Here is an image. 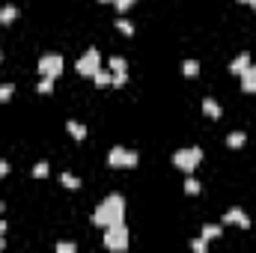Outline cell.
Returning a JSON list of instances; mask_svg holds the SVG:
<instances>
[{"label":"cell","mask_w":256,"mask_h":253,"mask_svg":"<svg viewBox=\"0 0 256 253\" xmlns=\"http://www.w3.org/2000/svg\"><path fill=\"white\" fill-rule=\"evenodd\" d=\"M9 173V161H0V179H3Z\"/></svg>","instance_id":"obj_28"},{"label":"cell","mask_w":256,"mask_h":253,"mask_svg":"<svg viewBox=\"0 0 256 253\" xmlns=\"http://www.w3.org/2000/svg\"><path fill=\"white\" fill-rule=\"evenodd\" d=\"M137 152L134 149H125V146H114L107 152V164L111 167H137Z\"/></svg>","instance_id":"obj_5"},{"label":"cell","mask_w":256,"mask_h":253,"mask_svg":"<svg viewBox=\"0 0 256 253\" xmlns=\"http://www.w3.org/2000/svg\"><path fill=\"white\" fill-rule=\"evenodd\" d=\"M93 224L101 227V230L125 224V200H122V194H107L93 211Z\"/></svg>","instance_id":"obj_1"},{"label":"cell","mask_w":256,"mask_h":253,"mask_svg":"<svg viewBox=\"0 0 256 253\" xmlns=\"http://www.w3.org/2000/svg\"><path fill=\"white\" fill-rule=\"evenodd\" d=\"M0 250H3V238H0Z\"/></svg>","instance_id":"obj_33"},{"label":"cell","mask_w":256,"mask_h":253,"mask_svg":"<svg viewBox=\"0 0 256 253\" xmlns=\"http://www.w3.org/2000/svg\"><path fill=\"white\" fill-rule=\"evenodd\" d=\"M75 69H78V75H84V78H93L95 71L101 69V54H98V48H87V51L78 57Z\"/></svg>","instance_id":"obj_3"},{"label":"cell","mask_w":256,"mask_h":253,"mask_svg":"<svg viewBox=\"0 0 256 253\" xmlns=\"http://www.w3.org/2000/svg\"><path fill=\"white\" fill-rule=\"evenodd\" d=\"M191 247H194L197 253H206V250H209V241H206V238L200 235V238H194V241H191Z\"/></svg>","instance_id":"obj_26"},{"label":"cell","mask_w":256,"mask_h":253,"mask_svg":"<svg viewBox=\"0 0 256 253\" xmlns=\"http://www.w3.org/2000/svg\"><path fill=\"white\" fill-rule=\"evenodd\" d=\"M116 30H119L122 36H134V24L125 21V18H116Z\"/></svg>","instance_id":"obj_19"},{"label":"cell","mask_w":256,"mask_h":253,"mask_svg":"<svg viewBox=\"0 0 256 253\" xmlns=\"http://www.w3.org/2000/svg\"><path fill=\"white\" fill-rule=\"evenodd\" d=\"M125 84H128V71H114L111 87H125Z\"/></svg>","instance_id":"obj_23"},{"label":"cell","mask_w":256,"mask_h":253,"mask_svg":"<svg viewBox=\"0 0 256 253\" xmlns=\"http://www.w3.org/2000/svg\"><path fill=\"white\" fill-rule=\"evenodd\" d=\"M224 224H235V227H241V230H250V218H247V211L238 208V206H233V208L224 214Z\"/></svg>","instance_id":"obj_7"},{"label":"cell","mask_w":256,"mask_h":253,"mask_svg":"<svg viewBox=\"0 0 256 253\" xmlns=\"http://www.w3.org/2000/svg\"><path fill=\"white\" fill-rule=\"evenodd\" d=\"M134 3H137V0H116V12L122 15V12H128V9H131Z\"/></svg>","instance_id":"obj_27"},{"label":"cell","mask_w":256,"mask_h":253,"mask_svg":"<svg viewBox=\"0 0 256 253\" xmlns=\"http://www.w3.org/2000/svg\"><path fill=\"white\" fill-rule=\"evenodd\" d=\"M60 182H63V188H69V191H78V188H81V179H75L71 173H60Z\"/></svg>","instance_id":"obj_15"},{"label":"cell","mask_w":256,"mask_h":253,"mask_svg":"<svg viewBox=\"0 0 256 253\" xmlns=\"http://www.w3.org/2000/svg\"><path fill=\"white\" fill-rule=\"evenodd\" d=\"M241 90L250 92V95L256 92V63H250V66L241 71Z\"/></svg>","instance_id":"obj_8"},{"label":"cell","mask_w":256,"mask_h":253,"mask_svg":"<svg viewBox=\"0 0 256 253\" xmlns=\"http://www.w3.org/2000/svg\"><path fill=\"white\" fill-rule=\"evenodd\" d=\"M200 107H203V114H206L209 119H217V116H221V104H217L214 98H203Z\"/></svg>","instance_id":"obj_9"},{"label":"cell","mask_w":256,"mask_h":253,"mask_svg":"<svg viewBox=\"0 0 256 253\" xmlns=\"http://www.w3.org/2000/svg\"><path fill=\"white\" fill-rule=\"evenodd\" d=\"M48 170H51V167H48V161H39V164L33 167V176H36V179H45V176H48Z\"/></svg>","instance_id":"obj_24"},{"label":"cell","mask_w":256,"mask_h":253,"mask_svg":"<svg viewBox=\"0 0 256 253\" xmlns=\"http://www.w3.org/2000/svg\"><path fill=\"white\" fill-rule=\"evenodd\" d=\"M3 235H6V221L0 218V238H3Z\"/></svg>","instance_id":"obj_29"},{"label":"cell","mask_w":256,"mask_h":253,"mask_svg":"<svg viewBox=\"0 0 256 253\" xmlns=\"http://www.w3.org/2000/svg\"><path fill=\"white\" fill-rule=\"evenodd\" d=\"M247 66H250V54H247V51H241V54L230 63V71H233V75H241V71H244Z\"/></svg>","instance_id":"obj_10"},{"label":"cell","mask_w":256,"mask_h":253,"mask_svg":"<svg viewBox=\"0 0 256 253\" xmlns=\"http://www.w3.org/2000/svg\"><path fill=\"white\" fill-rule=\"evenodd\" d=\"M200 191H203V185L197 182V179H191V176H188V179H185V194H188V197H197Z\"/></svg>","instance_id":"obj_18"},{"label":"cell","mask_w":256,"mask_h":253,"mask_svg":"<svg viewBox=\"0 0 256 253\" xmlns=\"http://www.w3.org/2000/svg\"><path fill=\"white\" fill-rule=\"evenodd\" d=\"M18 18V6H12V3H6L3 9H0V24H12Z\"/></svg>","instance_id":"obj_12"},{"label":"cell","mask_w":256,"mask_h":253,"mask_svg":"<svg viewBox=\"0 0 256 253\" xmlns=\"http://www.w3.org/2000/svg\"><path fill=\"white\" fill-rule=\"evenodd\" d=\"M93 81H95V87H111V81H114V75L107 69H98L95 75H93Z\"/></svg>","instance_id":"obj_14"},{"label":"cell","mask_w":256,"mask_h":253,"mask_svg":"<svg viewBox=\"0 0 256 253\" xmlns=\"http://www.w3.org/2000/svg\"><path fill=\"white\" fill-rule=\"evenodd\" d=\"M98 3H116V0H98Z\"/></svg>","instance_id":"obj_30"},{"label":"cell","mask_w":256,"mask_h":253,"mask_svg":"<svg viewBox=\"0 0 256 253\" xmlns=\"http://www.w3.org/2000/svg\"><path fill=\"white\" fill-rule=\"evenodd\" d=\"M182 71H185V78H197L200 63H197V60H185V63H182Z\"/></svg>","instance_id":"obj_17"},{"label":"cell","mask_w":256,"mask_h":253,"mask_svg":"<svg viewBox=\"0 0 256 253\" xmlns=\"http://www.w3.org/2000/svg\"><path fill=\"white\" fill-rule=\"evenodd\" d=\"M200 235H203L206 241H211V238H221V235H224V230L217 227V224H206V227L200 230Z\"/></svg>","instance_id":"obj_13"},{"label":"cell","mask_w":256,"mask_h":253,"mask_svg":"<svg viewBox=\"0 0 256 253\" xmlns=\"http://www.w3.org/2000/svg\"><path fill=\"white\" fill-rule=\"evenodd\" d=\"M36 90H39L42 95H48V92H54V78H42V81H39V87H36Z\"/></svg>","instance_id":"obj_21"},{"label":"cell","mask_w":256,"mask_h":253,"mask_svg":"<svg viewBox=\"0 0 256 253\" xmlns=\"http://www.w3.org/2000/svg\"><path fill=\"white\" fill-rule=\"evenodd\" d=\"M107 66H111L114 71H128V63L122 57H111V60H107Z\"/></svg>","instance_id":"obj_20"},{"label":"cell","mask_w":256,"mask_h":253,"mask_svg":"<svg viewBox=\"0 0 256 253\" xmlns=\"http://www.w3.org/2000/svg\"><path fill=\"white\" fill-rule=\"evenodd\" d=\"M104 247H107V250H125V247H128V227H125V224L107 227V230H104Z\"/></svg>","instance_id":"obj_4"},{"label":"cell","mask_w":256,"mask_h":253,"mask_svg":"<svg viewBox=\"0 0 256 253\" xmlns=\"http://www.w3.org/2000/svg\"><path fill=\"white\" fill-rule=\"evenodd\" d=\"M238 3H250V0H238Z\"/></svg>","instance_id":"obj_34"},{"label":"cell","mask_w":256,"mask_h":253,"mask_svg":"<svg viewBox=\"0 0 256 253\" xmlns=\"http://www.w3.org/2000/svg\"><path fill=\"white\" fill-rule=\"evenodd\" d=\"M63 63H66V60H63L60 54H45V57L39 60V75H42V78H54V81H57V78L63 75Z\"/></svg>","instance_id":"obj_6"},{"label":"cell","mask_w":256,"mask_h":253,"mask_svg":"<svg viewBox=\"0 0 256 253\" xmlns=\"http://www.w3.org/2000/svg\"><path fill=\"white\" fill-rule=\"evenodd\" d=\"M66 131L75 137V140H84V137H87V125L78 122V119H69V122H66Z\"/></svg>","instance_id":"obj_11"},{"label":"cell","mask_w":256,"mask_h":253,"mask_svg":"<svg viewBox=\"0 0 256 253\" xmlns=\"http://www.w3.org/2000/svg\"><path fill=\"white\" fill-rule=\"evenodd\" d=\"M203 161V149L200 146H185V149H176L173 152V167L176 170H185V173H194Z\"/></svg>","instance_id":"obj_2"},{"label":"cell","mask_w":256,"mask_h":253,"mask_svg":"<svg viewBox=\"0 0 256 253\" xmlns=\"http://www.w3.org/2000/svg\"><path fill=\"white\" fill-rule=\"evenodd\" d=\"M3 208H6V206H3V203H0V214H3Z\"/></svg>","instance_id":"obj_31"},{"label":"cell","mask_w":256,"mask_h":253,"mask_svg":"<svg viewBox=\"0 0 256 253\" xmlns=\"http://www.w3.org/2000/svg\"><path fill=\"white\" fill-rule=\"evenodd\" d=\"M15 95V87L12 84H0V101H9Z\"/></svg>","instance_id":"obj_22"},{"label":"cell","mask_w":256,"mask_h":253,"mask_svg":"<svg viewBox=\"0 0 256 253\" xmlns=\"http://www.w3.org/2000/svg\"><path fill=\"white\" fill-rule=\"evenodd\" d=\"M250 6H253V9H256V0H250Z\"/></svg>","instance_id":"obj_32"},{"label":"cell","mask_w":256,"mask_h":253,"mask_svg":"<svg viewBox=\"0 0 256 253\" xmlns=\"http://www.w3.org/2000/svg\"><path fill=\"white\" fill-rule=\"evenodd\" d=\"M244 140H247L244 131H233V134L227 137V146H230V149H238V146H244Z\"/></svg>","instance_id":"obj_16"},{"label":"cell","mask_w":256,"mask_h":253,"mask_svg":"<svg viewBox=\"0 0 256 253\" xmlns=\"http://www.w3.org/2000/svg\"><path fill=\"white\" fill-rule=\"evenodd\" d=\"M54 250H57V253H75V244H71V241H57Z\"/></svg>","instance_id":"obj_25"},{"label":"cell","mask_w":256,"mask_h":253,"mask_svg":"<svg viewBox=\"0 0 256 253\" xmlns=\"http://www.w3.org/2000/svg\"><path fill=\"white\" fill-rule=\"evenodd\" d=\"M0 63H3V54H0Z\"/></svg>","instance_id":"obj_35"}]
</instances>
